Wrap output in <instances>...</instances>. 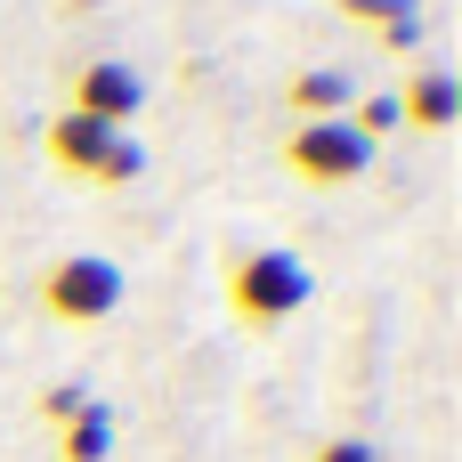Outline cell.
Returning <instances> with one entry per match:
<instances>
[{
  "label": "cell",
  "mask_w": 462,
  "mask_h": 462,
  "mask_svg": "<svg viewBox=\"0 0 462 462\" xmlns=\"http://www.w3.org/2000/svg\"><path fill=\"white\" fill-rule=\"evenodd\" d=\"M219 292H227V317L244 325V333H284L300 309H309V268H300V252H284V244H236L227 252V268H219Z\"/></svg>",
  "instance_id": "cell-1"
},
{
  "label": "cell",
  "mask_w": 462,
  "mask_h": 462,
  "mask_svg": "<svg viewBox=\"0 0 462 462\" xmlns=\"http://www.w3.org/2000/svg\"><path fill=\"white\" fill-rule=\"evenodd\" d=\"M41 154H49L57 179H81V187H106V195H122V187L146 179V146H138V130H106V122L65 114V106L41 122Z\"/></svg>",
  "instance_id": "cell-2"
},
{
  "label": "cell",
  "mask_w": 462,
  "mask_h": 462,
  "mask_svg": "<svg viewBox=\"0 0 462 462\" xmlns=\"http://www.w3.org/2000/svg\"><path fill=\"white\" fill-rule=\"evenodd\" d=\"M106 0H57V16H97Z\"/></svg>",
  "instance_id": "cell-13"
},
{
  "label": "cell",
  "mask_w": 462,
  "mask_h": 462,
  "mask_svg": "<svg viewBox=\"0 0 462 462\" xmlns=\"http://www.w3.org/2000/svg\"><path fill=\"white\" fill-rule=\"evenodd\" d=\"M138 106H146V81H138V65H122V57H81V65L65 73V114H89V122H106V130H130Z\"/></svg>",
  "instance_id": "cell-5"
},
{
  "label": "cell",
  "mask_w": 462,
  "mask_h": 462,
  "mask_svg": "<svg viewBox=\"0 0 462 462\" xmlns=\"http://www.w3.org/2000/svg\"><path fill=\"white\" fill-rule=\"evenodd\" d=\"M32 292H41V317H49V325L97 333V325L122 309L130 276H122V260H106V252H57V260L32 276Z\"/></svg>",
  "instance_id": "cell-3"
},
{
  "label": "cell",
  "mask_w": 462,
  "mask_h": 462,
  "mask_svg": "<svg viewBox=\"0 0 462 462\" xmlns=\"http://www.w3.org/2000/svg\"><path fill=\"white\" fill-rule=\"evenodd\" d=\"M114 439H122V422H114V406H81L65 430H49V455L57 462H114Z\"/></svg>",
  "instance_id": "cell-9"
},
{
  "label": "cell",
  "mask_w": 462,
  "mask_h": 462,
  "mask_svg": "<svg viewBox=\"0 0 462 462\" xmlns=\"http://www.w3.org/2000/svg\"><path fill=\"white\" fill-rule=\"evenodd\" d=\"M341 24H365L382 49H422V0H333Z\"/></svg>",
  "instance_id": "cell-8"
},
{
  "label": "cell",
  "mask_w": 462,
  "mask_h": 462,
  "mask_svg": "<svg viewBox=\"0 0 462 462\" xmlns=\"http://www.w3.org/2000/svg\"><path fill=\"white\" fill-rule=\"evenodd\" d=\"M300 462H382V455H374L365 439H317V447H309Z\"/></svg>",
  "instance_id": "cell-12"
},
{
  "label": "cell",
  "mask_w": 462,
  "mask_h": 462,
  "mask_svg": "<svg viewBox=\"0 0 462 462\" xmlns=\"http://www.w3.org/2000/svg\"><path fill=\"white\" fill-rule=\"evenodd\" d=\"M390 97H398V122L422 130V138H447V130L462 122V81L447 73V65H414Z\"/></svg>",
  "instance_id": "cell-6"
},
{
  "label": "cell",
  "mask_w": 462,
  "mask_h": 462,
  "mask_svg": "<svg viewBox=\"0 0 462 462\" xmlns=\"http://www.w3.org/2000/svg\"><path fill=\"white\" fill-rule=\"evenodd\" d=\"M81 406H89V382H81V374H57V382L32 390V422H41V430H65Z\"/></svg>",
  "instance_id": "cell-10"
},
{
  "label": "cell",
  "mask_w": 462,
  "mask_h": 462,
  "mask_svg": "<svg viewBox=\"0 0 462 462\" xmlns=\"http://www.w3.org/2000/svg\"><path fill=\"white\" fill-rule=\"evenodd\" d=\"M349 97H357V81H349L341 65H300V73H284V89H276V106H284L292 122H341Z\"/></svg>",
  "instance_id": "cell-7"
},
{
  "label": "cell",
  "mask_w": 462,
  "mask_h": 462,
  "mask_svg": "<svg viewBox=\"0 0 462 462\" xmlns=\"http://www.w3.org/2000/svg\"><path fill=\"white\" fill-rule=\"evenodd\" d=\"M276 162H284V179L333 195V187H357V179L374 171V146H365V138L349 130V114H341V122H292L284 146H276Z\"/></svg>",
  "instance_id": "cell-4"
},
{
  "label": "cell",
  "mask_w": 462,
  "mask_h": 462,
  "mask_svg": "<svg viewBox=\"0 0 462 462\" xmlns=\"http://www.w3.org/2000/svg\"><path fill=\"white\" fill-rule=\"evenodd\" d=\"M349 130H357L365 146H374V138H390V130H406V122H398V97H390V89H382V97H365V106L349 114Z\"/></svg>",
  "instance_id": "cell-11"
}]
</instances>
